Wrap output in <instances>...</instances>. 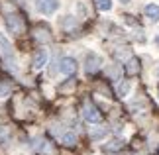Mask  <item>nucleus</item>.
<instances>
[{
	"instance_id": "nucleus-21",
	"label": "nucleus",
	"mask_w": 159,
	"mask_h": 155,
	"mask_svg": "<svg viewBox=\"0 0 159 155\" xmlns=\"http://www.w3.org/2000/svg\"><path fill=\"white\" fill-rule=\"evenodd\" d=\"M155 43H157V45H159V35H157V38H155Z\"/></svg>"
},
{
	"instance_id": "nucleus-12",
	"label": "nucleus",
	"mask_w": 159,
	"mask_h": 155,
	"mask_svg": "<svg viewBox=\"0 0 159 155\" xmlns=\"http://www.w3.org/2000/svg\"><path fill=\"white\" fill-rule=\"evenodd\" d=\"M106 134H108V128H93L90 130V139H102V138H106Z\"/></svg>"
},
{
	"instance_id": "nucleus-1",
	"label": "nucleus",
	"mask_w": 159,
	"mask_h": 155,
	"mask_svg": "<svg viewBox=\"0 0 159 155\" xmlns=\"http://www.w3.org/2000/svg\"><path fill=\"white\" fill-rule=\"evenodd\" d=\"M4 26H6V30H8L10 34H14V35H20L24 30H26L24 18H22V16H18V14H10V16H6V18H4Z\"/></svg>"
},
{
	"instance_id": "nucleus-6",
	"label": "nucleus",
	"mask_w": 159,
	"mask_h": 155,
	"mask_svg": "<svg viewBox=\"0 0 159 155\" xmlns=\"http://www.w3.org/2000/svg\"><path fill=\"white\" fill-rule=\"evenodd\" d=\"M32 149L38 151V153H43V155H51V153H53L51 144H49L47 139H43V138H35L34 144H32Z\"/></svg>"
},
{
	"instance_id": "nucleus-16",
	"label": "nucleus",
	"mask_w": 159,
	"mask_h": 155,
	"mask_svg": "<svg viewBox=\"0 0 159 155\" xmlns=\"http://www.w3.org/2000/svg\"><path fill=\"white\" fill-rule=\"evenodd\" d=\"M0 47H2V49H4V51L8 53V55H12V43H10L8 39H6L2 34H0Z\"/></svg>"
},
{
	"instance_id": "nucleus-11",
	"label": "nucleus",
	"mask_w": 159,
	"mask_h": 155,
	"mask_svg": "<svg viewBox=\"0 0 159 155\" xmlns=\"http://www.w3.org/2000/svg\"><path fill=\"white\" fill-rule=\"evenodd\" d=\"M61 141H63L65 145L73 147V145L77 144V134H75V132H65L63 135H61Z\"/></svg>"
},
{
	"instance_id": "nucleus-17",
	"label": "nucleus",
	"mask_w": 159,
	"mask_h": 155,
	"mask_svg": "<svg viewBox=\"0 0 159 155\" xmlns=\"http://www.w3.org/2000/svg\"><path fill=\"white\" fill-rule=\"evenodd\" d=\"M122 147V141L120 139H112L108 145H104V151H118Z\"/></svg>"
},
{
	"instance_id": "nucleus-2",
	"label": "nucleus",
	"mask_w": 159,
	"mask_h": 155,
	"mask_svg": "<svg viewBox=\"0 0 159 155\" xmlns=\"http://www.w3.org/2000/svg\"><path fill=\"white\" fill-rule=\"evenodd\" d=\"M34 6H35V10H38L39 14L51 16V14H55V12L59 10L61 2L59 0H34Z\"/></svg>"
},
{
	"instance_id": "nucleus-20",
	"label": "nucleus",
	"mask_w": 159,
	"mask_h": 155,
	"mask_svg": "<svg viewBox=\"0 0 159 155\" xmlns=\"http://www.w3.org/2000/svg\"><path fill=\"white\" fill-rule=\"evenodd\" d=\"M120 2H122V4H128V2H130V0H120Z\"/></svg>"
},
{
	"instance_id": "nucleus-5",
	"label": "nucleus",
	"mask_w": 159,
	"mask_h": 155,
	"mask_svg": "<svg viewBox=\"0 0 159 155\" xmlns=\"http://www.w3.org/2000/svg\"><path fill=\"white\" fill-rule=\"evenodd\" d=\"M59 71L63 73V75H67V77L75 75V73H77V61L73 57H63L59 61Z\"/></svg>"
},
{
	"instance_id": "nucleus-18",
	"label": "nucleus",
	"mask_w": 159,
	"mask_h": 155,
	"mask_svg": "<svg viewBox=\"0 0 159 155\" xmlns=\"http://www.w3.org/2000/svg\"><path fill=\"white\" fill-rule=\"evenodd\" d=\"M10 139V130L6 126H0V144H6Z\"/></svg>"
},
{
	"instance_id": "nucleus-10",
	"label": "nucleus",
	"mask_w": 159,
	"mask_h": 155,
	"mask_svg": "<svg viewBox=\"0 0 159 155\" xmlns=\"http://www.w3.org/2000/svg\"><path fill=\"white\" fill-rule=\"evenodd\" d=\"M130 89H132V83L124 79V80H120V83H118V86H116V92H118V96H128Z\"/></svg>"
},
{
	"instance_id": "nucleus-4",
	"label": "nucleus",
	"mask_w": 159,
	"mask_h": 155,
	"mask_svg": "<svg viewBox=\"0 0 159 155\" xmlns=\"http://www.w3.org/2000/svg\"><path fill=\"white\" fill-rule=\"evenodd\" d=\"M102 67V59L96 53H87L84 57V71L87 73H96Z\"/></svg>"
},
{
	"instance_id": "nucleus-19",
	"label": "nucleus",
	"mask_w": 159,
	"mask_h": 155,
	"mask_svg": "<svg viewBox=\"0 0 159 155\" xmlns=\"http://www.w3.org/2000/svg\"><path fill=\"white\" fill-rule=\"evenodd\" d=\"M79 12H81V14H84V16H87V8H84V4H83V2H79Z\"/></svg>"
},
{
	"instance_id": "nucleus-14",
	"label": "nucleus",
	"mask_w": 159,
	"mask_h": 155,
	"mask_svg": "<svg viewBox=\"0 0 159 155\" xmlns=\"http://www.w3.org/2000/svg\"><path fill=\"white\" fill-rule=\"evenodd\" d=\"M34 38L38 39V41H49V39H51V35L47 34V30H35Z\"/></svg>"
},
{
	"instance_id": "nucleus-13",
	"label": "nucleus",
	"mask_w": 159,
	"mask_h": 155,
	"mask_svg": "<svg viewBox=\"0 0 159 155\" xmlns=\"http://www.w3.org/2000/svg\"><path fill=\"white\" fill-rule=\"evenodd\" d=\"M94 4H96V8H98L100 12L112 10V2H110V0H94Z\"/></svg>"
},
{
	"instance_id": "nucleus-3",
	"label": "nucleus",
	"mask_w": 159,
	"mask_h": 155,
	"mask_svg": "<svg viewBox=\"0 0 159 155\" xmlns=\"http://www.w3.org/2000/svg\"><path fill=\"white\" fill-rule=\"evenodd\" d=\"M83 118L87 122H90V124H98L102 120V114H100V110L96 108L93 102H84L83 104Z\"/></svg>"
},
{
	"instance_id": "nucleus-22",
	"label": "nucleus",
	"mask_w": 159,
	"mask_h": 155,
	"mask_svg": "<svg viewBox=\"0 0 159 155\" xmlns=\"http://www.w3.org/2000/svg\"><path fill=\"white\" fill-rule=\"evenodd\" d=\"M14 2H20V4H22V2H24V0H14Z\"/></svg>"
},
{
	"instance_id": "nucleus-9",
	"label": "nucleus",
	"mask_w": 159,
	"mask_h": 155,
	"mask_svg": "<svg viewBox=\"0 0 159 155\" xmlns=\"http://www.w3.org/2000/svg\"><path fill=\"white\" fill-rule=\"evenodd\" d=\"M126 73L128 75H136V73H139V59L138 57H130L126 61Z\"/></svg>"
},
{
	"instance_id": "nucleus-8",
	"label": "nucleus",
	"mask_w": 159,
	"mask_h": 155,
	"mask_svg": "<svg viewBox=\"0 0 159 155\" xmlns=\"http://www.w3.org/2000/svg\"><path fill=\"white\" fill-rule=\"evenodd\" d=\"M143 12H145V18L149 22H159V6L157 4H148L143 8Z\"/></svg>"
},
{
	"instance_id": "nucleus-7",
	"label": "nucleus",
	"mask_w": 159,
	"mask_h": 155,
	"mask_svg": "<svg viewBox=\"0 0 159 155\" xmlns=\"http://www.w3.org/2000/svg\"><path fill=\"white\" fill-rule=\"evenodd\" d=\"M47 59H49V55H47V49H38L34 55V61H32V67L35 71L43 69V67L47 65Z\"/></svg>"
},
{
	"instance_id": "nucleus-15",
	"label": "nucleus",
	"mask_w": 159,
	"mask_h": 155,
	"mask_svg": "<svg viewBox=\"0 0 159 155\" xmlns=\"http://www.w3.org/2000/svg\"><path fill=\"white\" fill-rule=\"evenodd\" d=\"M10 92H12V86L8 83H2V80H0V98L10 96Z\"/></svg>"
}]
</instances>
